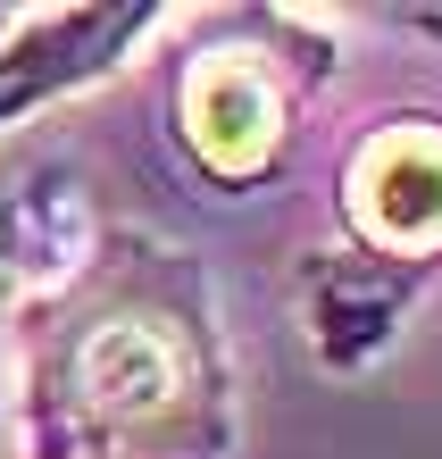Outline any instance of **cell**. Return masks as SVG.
<instances>
[{
  "mask_svg": "<svg viewBox=\"0 0 442 459\" xmlns=\"http://www.w3.org/2000/svg\"><path fill=\"white\" fill-rule=\"evenodd\" d=\"M17 426L25 459H234L242 393L201 251L100 226L17 317Z\"/></svg>",
  "mask_w": 442,
  "mask_h": 459,
  "instance_id": "obj_1",
  "label": "cell"
},
{
  "mask_svg": "<svg viewBox=\"0 0 442 459\" xmlns=\"http://www.w3.org/2000/svg\"><path fill=\"white\" fill-rule=\"evenodd\" d=\"M342 242L300 267V326L317 359L351 376L401 334L409 301L442 267V117L393 109L376 117L334 168Z\"/></svg>",
  "mask_w": 442,
  "mask_h": 459,
  "instance_id": "obj_2",
  "label": "cell"
},
{
  "mask_svg": "<svg viewBox=\"0 0 442 459\" xmlns=\"http://www.w3.org/2000/svg\"><path fill=\"white\" fill-rule=\"evenodd\" d=\"M334 75V34L292 9H259L201 34L176 67V143L217 193H259L284 176L300 117Z\"/></svg>",
  "mask_w": 442,
  "mask_h": 459,
  "instance_id": "obj_3",
  "label": "cell"
},
{
  "mask_svg": "<svg viewBox=\"0 0 442 459\" xmlns=\"http://www.w3.org/2000/svg\"><path fill=\"white\" fill-rule=\"evenodd\" d=\"M168 9L159 0H67V9H0V143L17 117L108 84L134 67Z\"/></svg>",
  "mask_w": 442,
  "mask_h": 459,
  "instance_id": "obj_4",
  "label": "cell"
},
{
  "mask_svg": "<svg viewBox=\"0 0 442 459\" xmlns=\"http://www.w3.org/2000/svg\"><path fill=\"white\" fill-rule=\"evenodd\" d=\"M92 234H100L92 201H84L67 159H50L34 143H0V334L42 292H59L75 276Z\"/></svg>",
  "mask_w": 442,
  "mask_h": 459,
  "instance_id": "obj_5",
  "label": "cell"
}]
</instances>
